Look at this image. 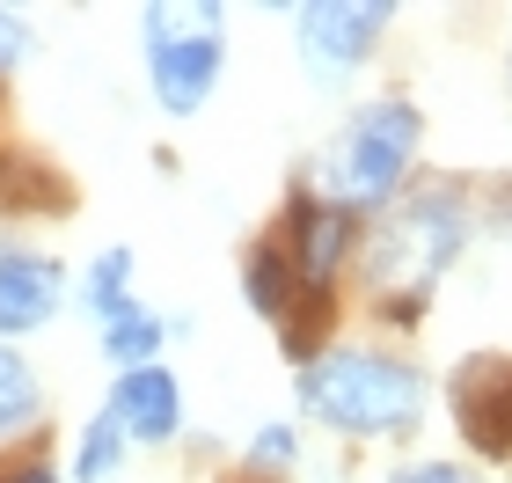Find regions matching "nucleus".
Wrapping results in <instances>:
<instances>
[{
    "label": "nucleus",
    "instance_id": "9",
    "mask_svg": "<svg viewBox=\"0 0 512 483\" xmlns=\"http://www.w3.org/2000/svg\"><path fill=\"white\" fill-rule=\"evenodd\" d=\"M161 337H169V330H161V315L154 308H125V315H110L103 322V352L110 359H125V374H132V366H154V352H161Z\"/></svg>",
    "mask_w": 512,
    "mask_h": 483
},
{
    "label": "nucleus",
    "instance_id": "10",
    "mask_svg": "<svg viewBox=\"0 0 512 483\" xmlns=\"http://www.w3.org/2000/svg\"><path fill=\"white\" fill-rule=\"evenodd\" d=\"M37 374H30V359L15 352V344H0V440H8V432H22L37 418Z\"/></svg>",
    "mask_w": 512,
    "mask_h": 483
},
{
    "label": "nucleus",
    "instance_id": "3",
    "mask_svg": "<svg viewBox=\"0 0 512 483\" xmlns=\"http://www.w3.org/2000/svg\"><path fill=\"white\" fill-rule=\"evenodd\" d=\"M410 154H417V110L410 103H366L330 140V154H322V198H330L337 213L381 205V198H395Z\"/></svg>",
    "mask_w": 512,
    "mask_h": 483
},
{
    "label": "nucleus",
    "instance_id": "6",
    "mask_svg": "<svg viewBox=\"0 0 512 483\" xmlns=\"http://www.w3.org/2000/svg\"><path fill=\"white\" fill-rule=\"evenodd\" d=\"M66 301V271L59 257L44 249H22V242H0V337H22V330H44Z\"/></svg>",
    "mask_w": 512,
    "mask_h": 483
},
{
    "label": "nucleus",
    "instance_id": "7",
    "mask_svg": "<svg viewBox=\"0 0 512 483\" xmlns=\"http://www.w3.org/2000/svg\"><path fill=\"white\" fill-rule=\"evenodd\" d=\"M454 418L476 454H512V366L505 359H469L454 374Z\"/></svg>",
    "mask_w": 512,
    "mask_h": 483
},
{
    "label": "nucleus",
    "instance_id": "2",
    "mask_svg": "<svg viewBox=\"0 0 512 483\" xmlns=\"http://www.w3.org/2000/svg\"><path fill=\"white\" fill-rule=\"evenodd\" d=\"M461 242H469L461 198L454 191H417L410 205H395L374 227V242H366V279H374V293H388V301H417V293H432V279L461 257Z\"/></svg>",
    "mask_w": 512,
    "mask_h": 483
},
{
    "label": "nucleus",
    "instance_id": "14",
    "mask_svg": "<svg viewBox=\"0 0 512 483\" xmlns=\"http://www.w3.org/2000/svg\"><path fill=\"white\" fill-rule=\"evenodd\" d=\"M22 44H30V22H22L15 8H0V74L22 59Z\"/></svg>",
    "mask_w": 512,
    "mask_h": 483
},
{
    "label": "nucleus",
    "instance_id": "15",
    "mask_svg": "<svg viewBox=\"0 0 512 483\" xmlns=\"http://www.w3.org/2000/svg\"><path fill=\"white\" fill-rule=\"evenodd\" d=\"M395 483H476L469 469H454V462H417V469H403Z\"/></svg>",
    "mask_w": 512,
    "mask_h": 483
},
{
    "label": "nucleus",
    "instance_id": "4",
    "mask_svg": "<svg viewBox=\"0 0 512 483\" xmlns=\"http://www.w3.org/2000/svg\"><path fill=\"white\" fill-rule=\"evenodd\" d=\"M220 59H227L220 8H147V74L169 118H191L213 96Z\"/></svg>",
    "mask_w": 512,
    "mask_h": 483
},
{
    "label": "nucleus",
    "instance_id": "8",
    "mask_svg": "<svg viewBox=\"0 0 512 483\" xmlns=\"http://www.w3.org/2000/svg\"><path fill=\"white\" fill-rule=\"evenodd\" d=\"M110 410H118V425L132 440H169L183 425V388H176V374H161V366H132L118 381V396H110Z\"/></svg>",
    "mask_w": 512,
    "mask_h": 483
},
{
    "label": "nucleus",
    "instance_id": "5",
    "mask_svg": "<svg viewBox=\"0 0 512 483\" xmlns=\"http://www.w3.org/2000/svg\"><path fill=\"white\" fill-rule=\"evenodd\" d=\"M300 59L315 66L322 81H337V74H352V66L374 52V37L388 30V8H374V0H322V8H300Z\"/></svg>",
    "mask_w": 512,
    "mask_h": 483
},
{
    "label": "nucleus",
    "instance_id": "1",
    "mask_svg": "<svg viewBox=\"0 0 512 483\" xmlns=\"http://www.w3.org/2000/svg\"><path fill=\"white\" fill-rule=\"evenodd\" d=\"M300 403H308L322 425L374 440V432H403L417 410H425V374L403 366V359H388V352H322V359H308V374H300Z\"/></svg>",
    "mask_w": 512,
    "mask_h": 483
},
{
    "label": "nucleus",
    "instance_id": "12",
    "mask_svg": "<svg viewBox=\"0 0 512 483\" xmlns=\"http://www.w3.org/2000/svg\"><path fill=\"white\" fill-rule=\"evenodd\" d=\"M125 279H132V249H103L96 271H88V301H96L103 322L132 308V286H125Z\"/></svg>",
    "mask_w": 512,
    "mask_h": 483
},
{
    "label": "nucleus",
    "instance_id": "13",
    "mask_svg": "<svg viewBox=\"0 0 512 483\" xmlns=\"http://www.w3.org/2000/svg\"><path fill=\"white\" fill-rule=\"evenodd\" d=\"M293 454H300L293 425H264V432H256V440H249V462H256V469H286Z\"/></svg>",
    "mask_w": 512,
    "mask_h": 483
},
{
    "label": "nucleus",
    "instance_id": "11",
    "mask_svg": "<svg viewBox=\"0 0 512 483\" xmlns=\"http://www.w3.org/2000/svg\"><path fill=\"white\" fill-rule=\"evenodd\" d=\"M125 440H132V432L118 425V410H96V418H88V432H81L74 476H81V483H103L110 469H118V454H125Z\"/></svg>",
    "mask_w": 512,
    "mask_h": 483
},
{
    "label": "nucleus",
    "instance_id": "16",
    "mask_svg": "<svg viewBox=\"0 0 512 483\" xmlns=\"http://www.w3.org/2000/svg\"><path fill=\"white\" fill-rule=\"evenodd\" d=\"M0 483H59L52 469H15V476H0Z\"/></svg>",
    "mask_w": 512,
    "mask_h": 483
}]
</instances>
